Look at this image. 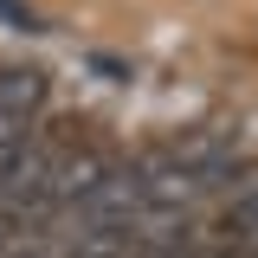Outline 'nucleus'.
<instances>
[{
  "instance_id": "423d86ee",
  "label": "nucleus",
  "mask_w": 258,
  "mask_h": 258,
  "mask_svg": "<svg viewBox=\"0 0 258 258\" xmlns=\"http://www.w3.org/2000/svg\"><path fill=\"white\" fill-rule=\"evenodd\" d=\"M245 258H258V239H252V252H245Z\"/></svg>"
},
{
  "instance_id": "39448f33",
  "label": "nucleus",
  "mask_w": 258,
  "mask_h": 258,
  "mask_svg": "<svg viewBox=\"0 0 258 258\" xmlns=\"http://www.w3.org/2000/svg\"><path fill=\"white\" fill-rule=\"evenodd\" d=\"M39 232H32V220H26V207L20 200H0V258H13L20 245H32Z\"/></svg>"
},
{
  "instance_id": "f03ea898",
  "label": "nucleus",
  "mask_w": 258,
  "mask_h": 258,
  "mask_svg": "<svg viewBox=\"0 0 258 258\" xmlns=\"http://www.w3.org/2000/svg\"><path fill=\"white\" fill-rule=\"evenodd\" d=\"M58 258H142L136 226H58Z\"/></svg>"
},
{
  "instance_id": "7ed1b4c3",
  "label": "nucleus",
  "mask_w": 258,
  "mask_h": 258,
  "mask_svg": "<svg viewBox=\"0 0 258 258\" xmlns=\"http://www.w3.org/2000/svg\"><path fill=\"white\" fill-rule=\"evenodd\" d=\"M213 239H220L226 258H245V252H252V239H258V168H252V174H239V187H232V200H226Z\"/></svg>"
},
{
  "instance_id": "f257e3e1",
  "label": "nucleus",
  "mask_w": 258,
  "mask_h": 258,
  "mask_svg": "<svg viewBox=\"0 0 258 258\" xmlns=\"http://www.w3.org/2000/svg\"><path fill=\"white\" fill-rule=\"evenodd\" d=\"M136 213H142V161H110L64 213V226H136Z\"/></svg>"
},
{
  "instance_id": "20e7f679",
  "label": "nucleus",
  "mask_w": 258,
  "mask_h": 258,
  "mask_svg": "<svg viewBox=\"0 0 258 258\" xmlns=\"http://www.w3.org/2000/svg\"><path fill=\"white\" fill-rule=\"evenodd\" d=\"M52 97V78L32 71V64H0V116H20V123H39Z\"/></svg>"
}]
</instances>
